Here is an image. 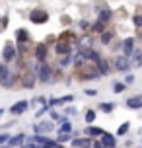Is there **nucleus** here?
<instances>
[{
  "label": "nucleus",
  "instance_id": "obj_44",
  "mask_svg": "<svg viewBox=\"0 0 142 148\" xmlns=\"http://www.w3.org/2000/svg\"><path fill=\"white\" fill-rule=\"evenodd\" d=\"M134 80H136V76L128 72V74H125V80H123V82H125L127 86H130V84H134Z\"/></svg>",
  "mask_w": 142,
  "mask_h": 148
},
{
  "label": "nucleus",
  "instance_id": "obj_6",
  "mask_svg": "<svg viewBox=\"0 0 142 148\" xmlns=\"http://www.w3.org/2000/svg\"><path fill=\"white\" fill-rule=\"evenodd\" d=\"M31 131L35 134H51L53 131H57V125L53 123L51 119H37L31 125Z\"/></svg>",
  "mask_w": 142,
  "mask_h": 148
},
{
  "label": "nucleus",
  "instance_id": "obj_10",
  "mask_svg": "<svg viewBox=\"0 0 142 148\" xmlns=\"http://www.w3.org/2000/svg\"><path fill=\"white\" fill-rule=\"evenodd\" d=\"M136 37L134 35H128V37H123L121 39V55H125V57H128L130 59V55L134 53L136 49Z\"/></svg>",
  "mask_w": 142,
  "mask_h": 148
},
{
  "label": "nucleus",
  "instance_id": "obj_27",
  "mask_svg": "<svg viewBox=\"0 0 142 148\" xmlns=\"http://www.w3.org/2000/svg\"><path fill=\"white\" fill-rule=\"evenodd\" d=\"M130 66L132 68H142V49L136 47L134 53L130 55Z\"/></svg>",
  "mask_w": 142,
  "mask_h": 148
},
{
  "label": "nucleus",
  "instance_id": "obj_13",
  "mask_svg": "<svg viewBox=\"0 0 142 148\" xmlns=\"http://www.w3.org/2000/svg\"><path fill=\"white\" fill-rule=\"evenodd\" d=\"M117 39V31L113 29V27H107V29L101 33V35L97 37V41H99V45H103V47H109V45L113 43Z\"/></svg>",
  "mask_w": 142,
  "mask_h": 148
},
{
  "label": "nucleus",
  "instance_id": "obj_38",
  "mask_svg": "<svg viewBox=\"0 0 142 148\" xmlns=\"http://www.w3.org/2000/svg\"><path fill=\"white\" fill-rule=\"evenodd\" d=\"M78 25V31L80 33H90V25H91V22H88V20H80V22L76 23Z\"/></svg>",
  "mask_w": 142,
  "mask_h": 148
},
{
  "label": "nucleus",
  "instance_id": "obj_49",
  "mask_svg": "<svg viewBox=\"0 0 142 148\" xmlns=\"http://www.w3.org/2000/svg\"><path fill=\"white\" fill-rule=\"evenodd\" d=\"M125 146H127V148H132V140H130V138H128V140L125 142Z\"/></svg>",
  "mask_w": 142,
  "mask_h": 148
},
{
  "label": "nucleus",
  "instance_id": "obj_4",
  "mask_svg": "<svg viewBox=\"0 0 142 148\" xmlns=\"http://www.w3.org/2000/svg\"><path fill=\"white\" fill-rule=\"evenodd\" d=\"M0 60L4 62V64H14L16 60H18V47H16L14 41H6L4 47H2V51H0Z\"/></svg>",
  "mask_w": 142,
  "mask_h": 148
},
{
  "label": "nucleus",
  "instance_id": "obj_30",
  "mask_svg": "<svg viewBox=\"0 0 142 148\" xmlns=\"http://www.w3.org/2000/svg\"><path fill=\"white\" fill-rule=\"evenodd\" d=\"M84 121H86V125H96V121H97V111L91 109V107H88V109L84 111Z\"/></svg>",
  "mask_w": 142,
  "mask_h": 148
},
{
  "label": "nucleus",
  "instance_id": "obj_36",
  "mask_svg": "<svg viewBox=\"0 0 142 148\" xmlns=\"http://www.w3.org/2000/svg\"><path fill=\"white\" fill-rule=\"evenodd\" d=\"M62 115H66V117H74V115H78V107L76 105H64L62 107Z\"/></svg>",
  "mask_w": 142,
  "mask_h": 148
},
{
  "label": "nucleus",
  "instance_id": "obj_51",
  "mask_svg": "<svg viewBox=\"0 0 142 148\" xmlns=\"http://www.w3.org/2000/svg\"><path fill=\"white\" fill-rule=\"evenodd\" d=\"M39 148H51V146H47V144H43V146H39Z\"/></svg>",
  "mask_w": 142,
  "mask_h": 148
},
{
  "label": "nucleus",
  "instance_id": "obj_54",
  "mask_svg": "<svg viewBox=\"0 0 142 148\" xmlns=\"http://www.w3.org/2000/svg\"><path fill=\"white\" fill-rule=\"evenodd\" d=\"M0 33H2V29H0Z\"/></svg>",
  "mask_w": 142,
  "mask_h": 148
},
{
  "label": "nucleus",
  "instance_id": "obj_35",
  "mask_svg": "<svg viewBox=\"0 0 142 148\" xmlns=\"http://www.w3.org/2000/svg\"><path fill=\"white\" fill-rule=\"evenodd\" d=\"M128 131H130V121H125V123H121L117 127V131H115V136H127Z\"/></svg>",
  "mask_w": 142,
  "mask_h": 148
},
{
  "label": "nucleus",
  "instance_id": "obj_31",
  "mask_svg": "<svg viewBox=\"0 0 142 148\" xmlns=\"http://www.w3.org/2000/svg\"><path fill=\"white\" fill-rule=\"evenodd\" d=\"M57 66L66 70L68 66H72V55H64V57H59L57 59Z\"/></svg>",
  "mask_w": 142,
  "mask_h": 148
},
{
  "label": "nucleus",
  "instance_id": "obj_25",
  "mask_svg": "<svg viewBox=\"0 0 142 148\" xmlns=\"http://www.w3.org/2000/svg\"><path fill=\"white\" fill-rule=\"evenodd\" d=\"M107 27H109L107 23H103V22H99V20H96V22H91V25H90V33H91L94 37H96V35L99 37L105 29H107Z\"/></svg>",
  "mask_w": 142,
  "mask_h": 148
},
{
  "label": "nucleus",
  "instance_id": "obj_40",
  "mask_svg": "<svg viewBox=\"0 0 142 148\" xmlns=\"http://www.w3.org/2000/svg\"><path fill=\"white\" fill-rule=\"evenodd\" d=\"M132 25H134L136 29H142V12H136L132 16Z\"/></svg>",
  "mask_w": 142,
  "mask_h": 148
},
{
  "label": "nucleus",
  "instance_id": "obj_23",
  "mask_svg": "<svg viewBox=\"0 0 142 148\" xmlns=\"http://www.w3.org/2000/svg\"><path fill=\"white\" fill-rule=\"evenodd\" d=\"M22 43H31V35L25 27H18L16 29V45H22Z\"/></svg>",
  "mask_w": 142,
  "mask_h": 148
},
{
  "label": "nucleus",
  "instance_id": "obj_22",
  "mask_svg": "<svg viewBox=\"0 0 142 148\" xmlns=\"http://www.w3.org/2000/svg\"><path fill=\"white\" fill-rule=\"evenodd\" d=\"M103 133H105V129H101V127H97V125H86V129L82 131L84 136H90V138H97Z\"/></svg>",
  "mask_w": 142,
  "mask_h": 148
},
{
  "label": "nucleus",
  "instance_id": "obj_20",
  "mask_svg": "<svg viewBox=\"0 0 142 148\" xmlns=\"http://www.w3.org/2000/svg\"><path fill=\"white\" fill-rule=\"evenodd\" d=\"M99 142H101L103 148H117V136L111 134V133H107V131L99 136Z\"/></svg>",
  "mask_w": 142,
  "mask_h": 148
},
{
  "label": "nucleus",
  "instance_id": "obj_17",
  "mask_svg": "<svg viewBox=\"0 0 142 148\" xmlns=\"http://www.w3.org/2000/svg\"><path fill=\"white\" fill-rule=\"evenodd\" d=\"M125 105H127V109H130V111H140L142 109V94L128 96L127 101H125Z\"/></svg>",
  "mask_w": 142,
  "mask_h": 148
},
{
  "label": "nucleus",
  "instance_id": "obj_42",
  "mask_svg": "<svg viewBox=\"0 0 142 148\" xmlns=\"http://www.w3.org/2000/svg\"><path fill=\"white\" fill-rule=\"evenodd\" d=\"M8 23H10V18H8L6 14H4V16H0V29H6V27H8Z\"/></svg>",
  "mask_w": 142,
  "mask_h": 148
},
{
  "label": "nucleus",
  "instance_id": "obj_41",
  "mask_svg": "<svg viewBox=\"0 0 142 148\" xmlns=\"http://www.w3.org/2000/svg\"><path fill=\"white\" fill-rule=\"evenodd\" d=\"M8 140H10V134L6 131H0V146H6Z\"/></svg>",
  "mask_w": 142,
  "mask_h": 148
},
{
  "label": "nucleus",
  "instance_id": "obj_7",
  "mask_svg": "<svg viewBox=\"0 0 142 148\" xmlns=\"http://www.w3.org/2000/svg\"><path fill=\"white\" fill-rule=\"evenodd\" d=\"M27 20L35 25H45L49 20H51V14L47 12L45 8H33L29 14H27Z\"/></svg>",
  "mask_w": 142,
  "mask_h": 148
},
{
  "label": "nucleus",
  "instance_id": "obj_34",
  "mask_svg": "<svg viewBox=\"0 0 142 148\" xmlns=\"http://www.w3.org/2000/svg\"><path fill=\"white\" fill-rule=\"evenodd\" d=\"M111 90H113V94H125V90H128V86L123 80H113Z\"/></svg>",
  "mask_w": 142,
  "mask_h": 148
},
{
  "label": "nucleus",
  "instance_id": "obj_50",
  "mask_svg": "<svg viewBox=\"0 0 142 148\" xmlns=\"http://www.w3.org/2000/svg\"><path fill=\"white\" fill-rule=\"evenodd\" d=\"M4 113H6V109H4V107H0V117H4Z\"/></svg>",
  "mask_w": 142,
  "mask_h": 148
},
{
  "label": "nucleus",
  "instance_id": "obj_24",
  "mask_svg": "<svg viewBox=\"0 0 142 148\" xmlns=\"http://www.w3.org/2000/svg\"><path fill=\"white\" fill-rule=\"evenodd\" d=\"M84 55H86V62H90V64H96L97 60L103 57V55L97 51L96 47H91V49H86V51H84Z\"/></svg>",
  "mask_w": 142,
  "mask_h": 148
},
{
  "label": "nucleus",
  "instance_id": "obj_9",
  "mask_svg": "<svg viewBox=\"0 0 142 148\" xmlns=\"http://www.w3.org/2000/svg\"><path fill=\"white\" fill-rule=\"evenodd\" d=\"M37 82V76H35V70H23L20 76H18V84L25 90H31Z\"/></svg>",
  "mask_w": 142,
  "mask_h": 148
},
{
  "label": "nucleus",
  "instance_id": "obj_26",
  "mask_svg": "<svg viewBox=\"0 0 142 148\" xmlns=\"http://www.w3.org/2000/svg\"><path fill=\"white\" fill-rule=\"evenodd\" d=\"M82 64H86V55L82 49H76V53H72V66L80 68Z\"/></svg>",
  "mask_w": 142,
  "mask_h": 148
},
{
  "label": "nucleus",
  "instance_id": "obj_48",
  "mask_svg": "<svg viewBox=\"0 0 142 148\" xmlns=\"http://www.w3.org/2000/svg\"><path fill=\"white\" fill-rule=\"evenodd\" d=\"M91 148H103L101 142H99V138H94V140H91Z\"/></svg>",
  "mask_w": 142,
  "mask_h": 148
},
{
  "label": "nucleus",
  "instance_id": "obj_32",
  "mask_svg": "<svg viewBox=\"0 0 142 148\" xmlns=\"http://www.w3.org/2000/svg\"><path fill=\"white\" fill-rule=\"evenodd\" d=\"M72 138H74V133H57V136H55V140L59 142V144H64V146H66V144H70V140H72Z\"/></svg>",
  "mask_w": 142,
  "mask_h": 148
},
{
  "label": "nucleus",
  "instance_id": "obj_53",
  "mask_svg": "<svg viewBox=\"0 0 142 148\" xmlns=\"http://www.w3.org/2000/svg\"><path fill=\"white\" fill-rule=\"evenodd\" d=\"M140 144H142V138H140Z\"/></svg>",
  "mask_w": 142,
  "mask_h": 148
},
{
  "label": "nucleus",
  "instance_id": "obj_47",
  "mask_svg": "<svg viewBox=\"0 0 142 148\" xmlns=\"http://www.w3.org/2000/svg\"><path fill=\"white\" fill-rule=\"evenodd\" d=\"M45 43L49 45V47H51V45H55V43H57V35H49V37L45 39Z\"/></svg>",
  "mask_w": 142,
  "mask_h": 148
},
{
  "label": "nucleus",
  "instance_id": "obj_29",
  "mask_svg": "<svg viewBox=\"0 0 142 148\" xmlns=\"http://www.w3.org/2000/svg\"><path fill=\"white\" fill-rule=\"evenodd\" d=\"M47 138H49V134H31V136H27L25 138V142H33V144H37V146H43L47 142Z\"/></svg>",
  "mask_w": 142,
  "mask_h": 148
},
{
  "label": "nucleus",
  "instance_id": "obj_1",
  "mask_svg": "<svg viewBox=\"0 0 142 148\" xmlns=\"http://www.w3.org/2000/svg\"><path fill=\"white\" fill-rule=\"evenodd\" d=\"M31 57L33 60L41 64V62H49V57H51V47L45 43V41H39V43H33L31 47Z\"/></svg>",
  "mask_w": 142,
  "mask_h": 148
},
{
  "label": "nucleus",
  "instance_id": "obj_46",
  "mask_svg": "<svg viewBox=\"0 0 142 148\" xmlns=\"http://www.w3.org/2000/svg\"><path fill=\"white\" fill-rule=\"evenodd\" d=\"M84 94L88 97H96L97 96V90H94V88H88V90H84Z\"/></svg>",
  "mask_w": 142,
  "mask_h": 148
},
{
  "label": "nucleus",
  "instance_id": "obj_52",
  "mask_svg": "<svg viewBox=\"0 0 142 148\" xmlns=\"http://www.w3.org/2000/svg\"><path fill=\"white\" fill-rule=\"evenodd\" d=\"M2 64H4V62H2V60H0V68H2Z\"/></svg>",
  "mask_w": 142,
  "mask_h": 148
},
{
  "label": "nucleus",
  "instance_id": "obj_11",
  "mask_svg": "<svg viewBox=\"0 0 142 148\" xmlns=\"http://www.w3.org/2000/svg\"><path fill=\"white\" fill-rule=\"evenodd\" d=\"M57 39H59V41H64V43H70L72 47H74V51H76L78 41H80V35H78L76 31H72V29H64V31H60L59 35H57Z\"/></svg>",
  "mask_w": 142,
  "mask_h": 148
},
{
  "label": "nucleus",
  "instance_id": "obj_45",
  "mask_svg": "<svg viewBox=\"0 0 142 148\" xmlns=\"http://www.w3.org/2000/svg\"><path fill=\"white\" fill-rule=\"evenodd\" d=\"M60 23H62V25H72L70 16H60Z\"/></svg>",
  "mask_w": 142,
  "mask_h": 148
},
{
  "label": "nucleus",
  "instance_id": "obj_28",
  "mask_svg": "<svg viewBox=\"0 0 142 148\" xmlns=\"http://www.w3.org/2000/svg\"><path fill=\"white\" fill-rule=\"evenodd\" d=\"M57 133H68V134L74 133V127H72V121H70V117H64V121L57 125Z\"/></svg>",
  "mask_w": 142,
  "mask_h": 148
},
{
  "label": "nucleus",
  "instance_id": "obj_8",
  "mask_svg": "<svg viewBox=\"0 0 142 148\" xmlns=\"http://www.w3.org/2000/svg\"><path fill=\"white\" fill-rule=\"evenodd\" d=\"M111 66L115 72H130L132 70V66H130V59L128 57H125V55H117V57H111Z\"/></svg>",
  "mask_w": 142,
  "mask_h": 148
},
{
  "label": "nucleus",
  "instance_id": "obj_15",
  "mask_svg": "<svg viewBox=\"0 0 142 148\" xmlns=\"http://www.w3.org/2000/svg\"><path fill=\"white\" fill-rule=\"evenodd\" d=\"M96 14H97V20L103 22V23H107V25H109V22H113V18H115V12H113L111 8H107V6L96 8Z\"/></svg>",
  "mask_w": 142,
  "mask_h": 148
},
{
  "label": "nucleus",
  "instance_id": "obj_3",
  "mask_svg": "<svg viewBox=\"0 0 142 148\" xmlns=\"http://www.w3.org/2000/svg\"><path fill=\"white\" fill-rule=\"evenodd\" d=\"M76 78L80 82H91V80H99L101 76L97 72L96 64H90V62H86L82 64L80 68H76Z\"/></svg>",
  "mask_w": 142,
  "mask_h": 148
},
{
  "label": "nucleus",
  "instance_id": "obj_2",
  "mask_svg": "<svg viewBox=\"0 0 142 148\" xmlns=\"http://www.w3.org/2000/svg\"><path fill=\"white\" fill-rule=\"evenodd\" d=\"M35 68V76H37V82L39 84H49L53 82V72H55V66L51 62H41V64H33Z\"/></svg>",
  "mask_w": 142,
  "mask_h": 148
},
{
  "label": "nucleus",
  "instance_id": "obj_14",
  "mask_svg": "<svg viewBox=\"0 0 142 148\" xmlns=\"http://www.w3.org/2000/svg\"><path fill=\"white\" fill-rule=\"evenodd\" d=\"M96 68H97V72H99V76H109V74L113 72L111 59H105V57H101V59L96 62Z\"/></svg>",
  "mask_w": 142,
  "mask_h": 148
},
{
  "label": "nucleus",
  "instance_id": "obj_37",
  "mask_svg": "<svg viewBox=\"0 0 142 148\" xmlns=\"http://www.w3.org/2000/svg\"><path fill=\"white\" fill-rule=\"evenodd\" d=\"M49 109H51V105H49V101H47L45 105H39L37 109H35V119H41L43 115H47V113H49Z\"/></svg>",
  "mask_w": 142,
  "mask_h": 148
},
{
  "label": "nucleus",
  "instance_id": "obj_12",
  "mask_svg": "<svg viewBox=\"0 0 142 148\" xmlns=\"http://www.w3.org/2000/svg\"><path fill=\"white\" fill-rule=\"evenodd\" d=\"M53 53H55L57 57L72 55V53H74V47H72L70 43H64V41H59V39H57V43L53 45Z\"/></svg>",
  "mask_w": 142,
  "mask_h": 148
},
{
  "label": "nucleus",
  "instance_id": "obj_19",
  "mask_svg": "<svg viewBox=\"0 0 142 148\" xmlns=\"http://www.w3.org/2000/svg\"><path fill=\"white\" fill-rule=\"evenodd\" d=\"M25 138H27V134L22 133V131H20L18 134H10V140H8L6 146L8 148H20V146L25 144Z\"/></svg>",
  "mask_w": 142,
  "mask_h": 148
},
{
  "label": "nucleus",
  "instance_id": "obj_16",
  "mask_svg": "<svg viewBox=\"0 0 142 148\" xmlns=\"http://www.w3.org/2000/svg\"><path fill=\"white\" fill-rule=\"evenodd\" d=\"M27 109H29V99H20V101H16L8 111H10L14 117H20V115H23Z\"/></svg>",
  "mask_w": 142,
  "mask_h": 148
},
{
  "label": "nucleus",
  "instance_id": "obj_39",
  "mask_svg": "<svg viewBox=\"0 0 142 148\" xmlns=\"http://www.w3.org/2000/svg\"><path fill=\"white\" fill-rule=\"evenodd\" d=\"M47 115H49V119H51V121H53V123H55V125H57V123H59V121H60V117H62V113H60V111H57V109H55V107H51Z\"/></svg>",
  "mask_w": 142,
  "mask_h": 148
},
{
  "label": "nucleus",
  "instance_id": "obj_43",
  "mask_svg": "<svg viewBox=\"0 0 142 148\" xmlns=\"http://www.w3.org/2000/svg\"><path fill=\"white\" fill-rule=\"evenodd\" d=\"M109 47H111L113 53H121V39H115V41H113Z\"/></svg>",
  "mask_w": 142,
  "mask_h": 148
},
{
  "label": "nucleus",
  "instance_id": "obj_5",
  "mask_svg": "<svg viewBox=\"0 0 142 148\" xmlns=\"http://www.w3.org/2000/svg\"><path fill=\"white\" fill-rule=\"evenodd\" d=\"M16 84H18V74L12 72L8 64H2V68H0V86L4 90H10L14 88Z\"/></svg>",
  "mask_w": 142,
  "mask_h": 148
},
{
  "label": "nucleus",
  "instance_id": "obj_18",
  "mask_svg": "<svg viewBox=\"0 0 142 148\" xmlns=\"http://www.w3.org/2000/svg\"><path fill=\"white\" fill-rule=\"evenodd\" d=\"M74 101V96L68 94V96H60V97H49V105L51 107H64V105L72 103Z\"/></svg>",
  "mask_w": 142,
  "mask_h": 148
},
{
  "label": "nucleus",
  "instance_id": "obj_33",
  "mask_svg": "<svg viewBox=\"0 0 142 148\" xmlns=\"http://www.w3.org/2000/svg\"><path fill=\"white\" fill-rule=\"evenodd\" d=\"M115 107H117V103H113V101H101V103L97 105V111H101V113H113L115 111Z\"/></svg>",
  "mask_w": 142,
  "mask_h": 148
},
{
  "label": "nucleus",
  "instance_id": "obj_21",
  "mask_svg": "<svg viewBox=\"0 0 142 148\" xmlns=\"http://www.w3.org/2000/svg\"><path fill=\"white\" fill-rule=\"evenodd\" d=\"M91 140L90 136H74L72 140H70V146L72 148H91Z\"/></svg>",
  "mask_w": 142,
  "mask_h": 148
}]
</instances>
